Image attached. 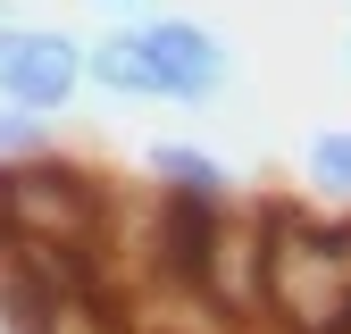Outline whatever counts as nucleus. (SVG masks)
<instances>
[{"instance_id": "nucleus-4", "label": "nucleus", "mask_w": 351, "mask_h": 334, "mask_svg": "<svg viewBox=\"0 0 351 334\" xmlns=\"http://www.w3.org/2000/svg\"><path fill=\"white\" fill-rule=\"evenodd\" d=\"M301 176H310V192L335 218H351V125H318V134L301 142Z\"/></svg>"}, {"instance_id": "nucleus-6", "label": "nucleus", "mask_w": 351, "mask_h": 334, "mask_svg": "<svg viewBox=\"0 0 351 334\" xmlns=\"http://www.w3.org/2000/svg\"><path fill=\"white\" fill-rule=\"evenodd\" d=\"M84 9H109V17H143L151 0H84Z\"/></svg>"}, {"instance_id": "nucleus-7", "label": "nucleus", "mask_w": 351, "mask_h": 334, "mask_svg": "<svg viewBox=\"0 0 351 334\" xmlns=\"http://www.w3.org/2000/svg\"><path fill=\"white\" fill-rule=\"evenodd\" d=\"M9 17H17V0H0V25H9Z\"/></svg>"}, {"instance_id": "nucleus-8", "label": "nucleus", "mask_w": 351, "mask_h": 334, "mask_svg": "<svg viewBox=\"0 0 351 334\" xmlns=\"http://www.w3.org/2000/svg\"><path fill=\"white\" fill-rule=\"evenodd\" d=\"M343 75H351V34H343Z\"/></svg>"}, {"instance_id": "nucleus-1", "label": "nucleus", "mask_w": 351, "mask_h": 334, "mask_svg": "<svg viewBox=\"0 0 351 334\" xmlns=\"http://www.w3.org/2000/svg\"><path fill=\"white\" fill-rule=\"evenodd\" d=\"M84 92H109L125 109H143V101L209 109L234 92V42L176 9L117 17L109 34H84Z\"/></svg>"}, {"instance_id": "nucleus-3", "label": "nucleus", "mask_w": 351, "mask_h": 334, "mask_svg": "<svg viewBox=\"0 0 351 334\" xmlns=\"http://www.w3.org/2000/svg\"><path fill=\"white\" fill-rule=\"evenodd\" d=\"M143 176H151V192H167V201H201V209L243 201L234 167L217 159L209 142H151V151H143Z\"/></svg>"}, {"instance_id": "nucleus-2", "label": "nucleus", "mask_w": 351, "mask_h": 334, "mask_svg": "<svg viewBox=\"0 0 351 334\" xmlns=\"http://www.w3.org/2000/svg\"><path fill=\"white\" fill-rule=\"evenodd\" d=\"M75 92H84V34L34 25V17L0 25V109L59 117V109H75Z\"/></svg>"}, {"instance_id": "nucleus-5", "label": "nucleus", "mask_w": 351, "mask_h": 334, "mask_svg": "<svg viewBox=\"0 0 351 334\" xmlns=\"http://www.w3.org/2000/svg\"><path fill=\"white\" fill-rule=\"evenodd\" d=\"M59 134H51V117H34V109H0V176L9 167H34V159H51Z\"/></svg>"}]
</instances>
